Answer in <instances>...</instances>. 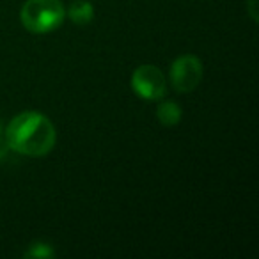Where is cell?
Instances as JSON below:
<instances>
[{
	"label": "cell",
	"instance_id": "10",
	"mask_svg": "<svg viewBox=\"0 0 259 259\" xmlns=\"http://www.w3.org/2000/svg\"><path fill=\"white\" fill-rule=\"evenodd\" d=\"M0 137H2V124H0Z\"/></svg>",
	"mask_w": 259,
	"mask_h": 259
},
{
	"label": "cell",
	"instance_id": "4",
	"mask_svg": "<svg viewBox=\"0 0 259 259\" xmlns=\"http://www.w3.org/2000/svg\"><path fill=\"white\" fill-rule=\"evenodd\" d=\"M132 87L134 91L144 100H151L156 101L160 98L165 96L167 91V83H165V76L160 71L156 66L151 64H144L139 66L134 71L132 76Z\"/></svg>",
	"mask_w": 259,
	"mask_h": 259
},
{
	"label": "cell",
	"instance_id": "9",
	"mask_svg": "<svg viewBox=\"0 0 259 259\" xmlns=\"http://www.w3.org/2000/svg\"><path fill=\"white\" fill-rule=\"evenodd\" d=\"M8 149H9L8 142H6L4 139L0 137V160H2V158H4L6 155H8Z\"/></svg>",
	"mask_w": 259,
	"mask_h": 259
},
{
	"label": "cell",
	"instance_id": "1",
	"mask_svg": "<svg viewBox=\"0 0 259 259\" xmlns=\"http://www.w3.org/2000/svg\"><path fill=\"white\" fill-rule=\"evenodd\" d=\"M55 128L39 112H22L6 128L9 149L25 156H45L55 146Z\"/></svg>",
	"mask_w": 259,
	"mask_h": 259
},
{
	"label": "cell",
	"instance_id": "5",
	"mask_svg": "<svg viewBox=\"0 0 259 259\" xmlns=\"http://www.w3.org/2000/svg\"><path fill=\"white\" fill-rule=\"evenodd\" d=\"M156 115H158V121L162 122L163 126H174L181 121V107L176 103V101H162L156 108Z\"/></svg>",
	"mask_w": 259,
	"mask_h": 259
},
{
	"label": "cell",
	"instance_id": "6",
	"mask_svg": "<svg viewBox=\"0 0 259 259\" xmlns=\"http://www.w3.org/2000/svg\"><path fill=\"white\" fill-rule=\"evenodd\" d=\"M68 15L71 22L76 23V25H87L94 18V8L91 2H76L69 8Z\"/></svg>",
	"mask_w": 259,
	"mask_h": 259
},
{
	"label": "cell",
	"instance_id": "7",
	"mask_svg": "<svg viewBox=\"0 0 259 259\" xmlns=\"http://www.w3.org/2000/svg\"><path fill=\"white\" fill-rule=\"evenodd\" d=\"M55 252L50 245L47 243H34L29 250L25 252V257H34V259H50L54 257Z\"/></svg>",
	"mask_w": 259,
	"mask_h": 259
},
{
	"label": "cell",
	"instance_id": "2",
	"mask_svg": "<svg viewBox=\"0 0 259 259\" xmlns=\"http://www.w3.org/2000/svg\"><path fill=\"white\" fill-rule=\"evenodd\" d=\"M20 18L29 32L48 34L62 25L64 8L59 0H27Z\"/></svg>",
	"mask_w": 259,
	"mask_h": 259
},
{
	"label": "cell",
	"instance_id": "3",
	"mask_svg": "<svg viewBox=\"0 0 259 259\" xmlns=\"http://www.w3.org/2000/svg\"><path fill=\"white\" fill-rule=\"evenodd\" d=\"M202 80V62L195 55H181L170 66V82L180 93H190Z\"/></svg>",
	"mask_w": 259,
	"mask_h": 259
},
{
	"label": "cell",
	"instance_id": "8",
	"mask_svg": "<svg viewBox=\"0 0 259 259\" xmlns=\"http://www.w3.org/2000/svg\"><path fill=\"white\" fill-rule=\"evenodd\" d=\"M248 13H250L252 20L257 22V13H255V0H248Z\"/></svg>",
	"mask_w": 259,
	"mask_h": 259
}]
</instances>
